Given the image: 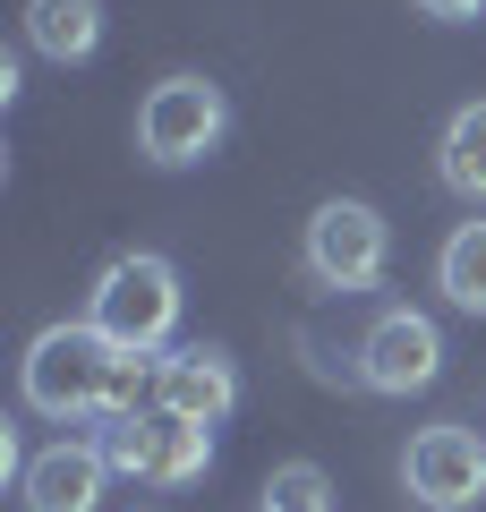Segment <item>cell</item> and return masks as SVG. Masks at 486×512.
Listing matches in <instances>:
<instances>
[{
  "instance_id": "obj_1",
  "label": "cell",
  "mask_w": 486,
  "mask_h": 512,
  "mask_svg": "<svg viewBox=\"0 0 486 512\" xmlns=\"http://www.w3.org/2000/svg\"><path fill=\"white\" fill-rule=\"evenodd\" d=\"M111 367H120V350H111L103 333L86 325V316H69V325H43L35 342H26V367H18V393H26V410H35V419H60V427H86V419H103Z\"/></svg>"
},
{
  "instance_id": "obj_2",
  "label": "cell",
  "mask_w": 486,
  "mask_h": 512,
  "mask_svg": "<svg viewBox=\"0 0 486 512\" xmlns=\"http://www.w3.org/2000/svg\"><path fill=\"white\" fill-rule=\"evenodd\" d=\"M86 325L103 333L111 350H171V325H180V265L154 248H128L111 256L86 291Z\"/></svg>"
},
{
  "instance_id": "obj_3",
  "label": "cell",
  "mask_w": 486,
  "mask_h": 512,
  "mask_svg": "<svg viewBox=\"0 0 486 512\" xmlns=\"http://www.w3.org/2000/svg\"><path fill=\"white\" fill-rule=\"evenodd\" d=\"M231 137V94L214 77H162L154 94L137 103V154L162 171H188Z\"/></svg>"
},
{
  "instance_id": "obj_4",
  "label": "cell",
  "mask_w": 486,
  "mask_h": 512,
  "mask_svg": "<svg viewBox=\"0 0 486 512\" xmlns=\"http://www.w3.org/2000/svg\"><path fill=\"white\" fill-rule=\"evenodd\" d=\"M299 256H307V282L316 291H376L384 256H393V231H384V214L367 197H324L307 214Z\"/></svg>"
},
{
  "instance_id": "obj_5",
  "label": "cell",
  "mask_w": 486,
  "mask_h": 512,
  "mask_svg": "<svg viewBox=\"0 0 486 512\" xmlns=\"http://www.w3.org/2000/svg\"><path fill=\"white\" fill-rule=\"evenodd\" d=\"M103 461H111V478H137V487H188V478H205V461H214V427L145 410V419L103 427Z\"/></svg>"
},
{
  "instance_id": "obj_6",
  "label": "cell",
  "mask_w": 486,
  "mask_h": 512,
  "mask_svg": "<svg viewBox=\"0 0 486 512\" xmlns=\"http://www.w3.org/2000/svg\"><path fill=\"white\" fill-rule=\"evenodd\" d=\"M401 487H410L427 512H469L486 495V436L461 427V419L418 427L410 453H401Z\"/></svg>"
},
{
  "instance_id": "obj_7",
  "label": "cell",
  "mask_w": 486,
  "mask_h": 512,
  "mask_svg": "<svg viewBox=\"0 0 486 512\" xmlns=\"http://www.w3.org/2000/svg\"><path fill=\"white\" fill-rule=\"evenodd\" d=\"M444 376V333H435V316L418 308H384L376 325L359 333V384L367 393H427V384Z\"/></svg>"
},
{
  "instance_id": "obj_8",
  "label": "cell",
  "mask_w": 486,
  "mask_h": 512,
  "mask_svg": "<svg viewBox=\"0 0 486 512\" xmlns=\"http://www.w3.org/2000/svg\"><path fill=\"white\" fill-rule=\"evenodd\" d=\"M154 410H171V419H188V427H222V419L239 410V367H231V350H214V342L162 350Z\"/></svg>"
},
{
  "instance_id": "obj_9",
  "label": "cell",
  "mask_w": 486,
  "mask_h": 512,
  "mask_svg": "<svg viewBox=\"0 0 486 512\" xmlns=\"http://www.w3.org/2000/svg\"><path fill=\"white\" fill-rule=\"evenodd\" d=\"M103 487H111L103 436H60V444H43V453L18 470L26 512H103Z\"/></svg>"
},
{
  "instance_id": "obj_10",
  "label": "cell",
  "mask_w": 486,
  "mask_h": 512,
  "mask_svg": "<svg viewBox=\"0 0 486 512\" xmlns=\"http://www.w3.org/2000/svg\"><path fill=\"white\" fill-rule=\"evenodd\" d=\"M26 43H35L43 60H94V43H103V0H26Z\"/></svg>"
},
{
  "instance_id": "obj_11",
  "label": "cell",
  "mask_w": 486,
  "mask_h": 512,
  "mask_svg": "<svg viewBox=\"0 0 486 512\" xmlns=\"http://www.w3.org/2000/svg\"><path fill=\"white\" fill-rule=\"evenodd\" d=\"M435 180H444L452 197L486 205V103H461L444 120V137H435Z\"/></svg>"
},
{
  "instance_id": "obj_12",
  "label": "cell",
  "mask_w": 486,
  "mask_h": 512,
  "mask_svg": "<svg viewBox=\"0 0 486 512\" xmlns=\"http://www.w3.org/2000/svg\"><path fill=\"white\" fill-rule=\"evenodd\" d=\"M435 291H444L452 308L486 316V222H461V231L444 239V256H435Z\"/></svg>"
},
{
  "instance_id": "obj_13",
  "label": "cell",
  "mask_w": 486,
  "mask_h": 512,
  "mask_svg": "<svg viewBox=\"0 0 486 512\" xmlns=\"http://www.w3.org/2000/svg\"><path fill=\"white\" fill-rule=\"evenodd\" d=\"M256 512H333V478L316 461H282L265 478V495H256Z\"/></svg>"
},
{
  "instance_id": "obj_14",
  "label": "cell",
  "mask_w": 486,
  "mask_h": 512,
  "mask_svg": "<svg viewBox=\"0 0 486 512\" xmlns=\"http://www.w3.org/2000/svg\"><path fill=\"white\" fill-rule=\"evenodd\" d=\"M410 9H418V18H444V26H461V18H478L486 0H410Z\"/></svg>"
}]
</instances>
